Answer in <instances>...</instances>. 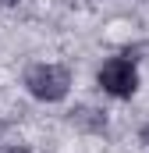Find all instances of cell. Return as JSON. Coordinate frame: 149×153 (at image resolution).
<instances>
[{
	"mask_svg": "<svg viewBox=\"0 0 149 153\" xmlns=\"http://www.w3.org/2000/svg\"><path fill=\"white\" fill-rule=\"evenodd\" d=\"M25 93L36 100V103H64L71 96L74 75L68 64H57V61H36L29 64L25 71Z\"/></svg>",
	"mask_w": 149,
	"mask_h": 153,
	"instance_id": "6da1fadb",
	"label": "cell"
},
{
	"mask_svg": "<svg viewBox=\"0 0 149 153\" xmlns=\"http://www.w3.org/2000/svg\"><path fill=\"white\" fill-rule=\"evenodd\" d=\"M96 85L110 96V100H131L142 85V75H139V61L131 53H114L100 64L96 71Z\"/></svg>",
	"mask_w": 149,
	"mask_h": 153,
	"instance_id": "7a4b0ae2",
	"label": "cell"
},
{
	"mask_svg": "<svg viewBox=\"0 0 149 153\" xmlns=\"http://www.w3.org/2000/svg\"><path fill=\"white\" fill-rule=\"evenodd\" d=\"M68 121H71V128H78V132H89V135H103L107 132V111H100V107H89V103H82V107H74L71 114H68Z\"/></svg>",
	"mask_w": 149,
	"mask_h": 153,
	"instance_id": "3957f363",
	"label": "cell"
},
{
	"mask_svg": "<svg viewBox=\"0 0 149 153\" xmlns=\"http://www.w3.org/2000/svg\"><path fill=\"white\" fill-rule=\"evenodd\" d=\"M4 135H7V121L0 117V139H4Z\"/></svg>",
	"mask_w": 149,
	"mask_h": 153,
	"instance_id": "277c9868",
	"label": "cell"
},
{
	"mask_svg": "<svg viewBox=\"0 0 149 153\" xmlns=\"http://www.w3.org/2000/svg\"><path fill=\"white\" fill-rule=\"evenodd\" d=\"M142 143H146V146H149V125H146V128H142Z\"/></svg>",
	"mask_w": 149,
	"mask_h": 153,
	"instance_id": "5b68a950",
	"label": "cell"
},
{
	"mask_svg": "<svg viewBox=\"0 0 149 153\" xmlns=\"http://www.w3.org/2000/svg\"><path fill=\"white\" fill-rule=\"evenodd\" d=\"M14 4H18V0H0V7H14Z\"/></svg>",
	"mask_w": 149,
	"mask_h": 153,
	"instance_id": "8992f818",
	"label": "cell"
}]
</instances>
